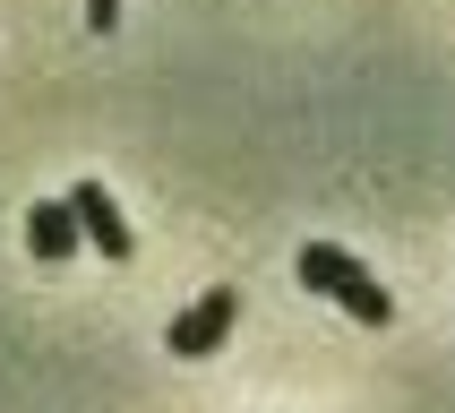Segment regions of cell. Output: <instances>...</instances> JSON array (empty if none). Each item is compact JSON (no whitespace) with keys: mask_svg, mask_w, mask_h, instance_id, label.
I'll list each match as a JSON object with an SVG mask.
<instances>
[{"mask_svg":"<svg viewBox=\"0 0 455 413\" xmlns=\"http://www.w3.org/2000/svg\"><path fill=\"white\" fill-rule=\"evenodd\" d=\"M292 267H301V284L318 293V302L353 310L361 328H387V319H395V293H387V284L370 276L353 250H335V241H301V258H292Z\"/></svg>","mask_w":455,"mask_h":413,"instance_id":"1","label":"cell"},{"mask_svg":"<svg viewBox=\"0 0 455 413\" xmlns=\"http://www.w3.org/2000/svg\"><path fill=\"white\" fill-rule=\"evenodd\" d=\"M232 319H241V293H232V284H206L198 302H189L172 328H164V344H172L180 361H206V353L232 336Z\"/></svg>","mask_w":455,"mask_h":413,"instance_id":"2","label":"cell"},{"mask_svg":"<svg viewBox=\"0 0 455 413\" xmlns=\"http://www.w3.org/2000/svg\"><path fill=\"white\" fill-rule=\"evenodd\" d=\"M69 215H77V241H95V250L112 258V267H121V258L138 250V241H129V224H121V206H112V190H103V181H77V190H69Z\"/></svg>","mask_w":455,"mask_h":413,"instance_id":"3","label":"cell"},{"mask_svg":"<svg viewBox=\"0 0 455 413\" xmlns=\"http://www.w3.org/2000/svg\"><path fill=\"white\" fill-rule=\"evenodd\" d=\"M26 258H35V267H69V258H77L69 198H35V206H26Z\"/></svg>","mask_w":455,"mask_h":413,"instance_id":"4","label":"cell"},{"mask_svg":"<svg viewBox=\"0 0 455 413\" xmlns=\"http://www.w3.org/2000/svg\"><path fill=\"white\" fill-rule=\"evenodd\" d=\"M86 26H95V35H112V26H121V0H86Z\"/></svg>","mask_w":455,"mask_h":413,"instance_id":"5","label":"cell"}]
</instances>
